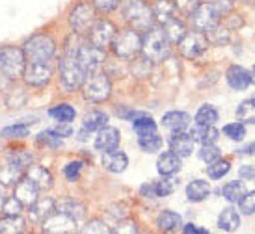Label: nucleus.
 Returning <instances> with one entry per match:
<instances>
[{"instance_id": "f257e3e1", "label": "nucleus", "mask_w": 255, "mask_h": 234, "mask_svg": "<svg viewBox=\"0 0 255 234\" xmlns=\"http://www.w3.org/2000/svg\"><path fill=\"white\" fill-rule=\"evenodd\" d=\"M80 36L73 32L71 36L65 41V52L62 62L58 65V73H60V85L62 89L67 93L75 91L78 87H82L86 80V73L82 71V67L77 60V50L80 47Z\"/></svg>"}, {"instance_id": "f03ea898", "label": "nucleus", "mask_w": 255, "mask_h": 234, "mask_svg": "<svg viewBox=\"0 0 255 234\" xmlns=\"http://www.w3.org/2000/svg\"><path fill=\"white\" fill-rule=\"evenodd\" d=\"M32 155L22 149H9L4 156V163L0 165V184L15 186L22 178L30 165H32Z\"/></svg>"}, {"instance_id": "7ed1b4c3", "label": "nucleus", "mask_w": 255, "mask_h": 234, "mask_svg": "<svg viewBox=\"0 0 255 234\" xmlns=\"http://www.w3.org/2000/svg\"><path fill=\"white\" fill-rule=\"evenodd\" d=\"M170 45L168 37L164 34L162 26H151L145 30V36L142 37V52L147 62L158 64L170 56Z\"/></svg>"}, {"instance_id": "20e7f679", "label": "nucleus", "mask_w": 255, "mask_h": 234, "mask_svg": "<svg viewBox=\"0 0 255 234\" xmlns=\"http://www.w3.org/2000/svg\"><path fill=\"white\" fill-rule=\"evenodd\" d=\"M22 52L26 56V62L49 64L56 56V41L49 34H36L22 45Z\"/></svg>"}, {"instance_id": "39448f33", "label": "nucleus", "mask_w": 255, "mask_h": 234, "mask_svg": "<svg viewBox=\"0 0 255 234\" xmlns=\"http://www.w3.org/2000/svg\"><path fill=\"white\" fill-rule=\"evenodd\" d=\"M123 15H125L128 24L134 30H138V32H145L155 22L153 7H149L142 0H130V2H127V6L123 9Z\"/></svg>"}, {"instance_id": "423d86ee", "label": "nucleus", "mask_w": 255, "mask_h": 234, "mask_svg": "<svg viewBox=\"0 0 255 234\" xmlns=\"http://www.w3.org/2000/svg\"><path fill=\"white\" fill-rule=\"evenodd\" d=\"M24 69H26V56H24L22 49H17V47L0 49V71L9 80L22 78Z\"/></svg>"}, {"instance_id": "0eeeda50", "label": "nucleus", "mask_w": 255, "mask_h": 234, "mask_svg": "<svg viewBox=\"0 0 255 234\" xmlns=\"http://www.w3.org/2000/svg\"><path fill=\"white\" fill-rule=\"evenodd\" d=\"M112 47H114V52L120 58L130 60V58L138 56L142 52V36L134 28L121 30L114 37Z\"/></svg>"}, {"instance_id": "6e6552de", "label": "nucleus", "mask_w": 255, "mask_h": 234, "mask_svg": "<svg viewBox=\"0 0 255 234\" xmlns=\"http://www.w3.org/2000/svg\"><path fill=\"white\" fill-rule=\"evenodd\" d=\"M82 91H84V97L92 102H105V100L110 99L112 95V84L105 73H92L88 75L82 84Z\"/></svg>"}, {"instance_id": "1a4fd4ad", "label": "nucleus", "mask_w": 255, "mask_h": 234, "mask_svg": "<svg viewBox=\"0 0 255 234\" xmlns=\"http://www.w3.org/2000/svg\"><path fill=\"white\" fill-rule=\"evenodd\" d=\"M105 58H107L105 49H99V47H95L90 41L88 43L82 41L77 50V60L78 64H80V67H82V71L86 73V77L92 75V73L99 71V67L105 62Z\"/></svg>"}, {"instance_id": "9d476101", "label": "nucleus", "mask_w": 255, "mask_h": 234, "mask_svg": "<svg viewBox=\"0 0 255 234\" xmlns=\"http://www.w3.org/2000/svg\"><path fill=\"white\" fill-rule=\"evenodd\" d=\"M177 45H179V52H181L186 60H194V58L201 56L207 50L209 39H207L205 34L199 32V30H192V32L186 30V34L181 37V41H179Z\"/></svg>"}, {"instance_id": "9b49d317", "label": "nucleus", "mask_w": 255, "mask_h": 234, "mask_svg": "<svg viewBox=\"0 0 255 234\" xmlns=\"http://www.w3.org/2000/svg\"><path fill=\"white\" fill-rule=\"evenodd\" d=\"M93 22H95V9L88 2H78L69 13V24L78 36L88 34L93 26Z\"/></svg>"}, {"instance_id": "f8f14e48", "label": "nucleus", "mask_w": 255, "mask_h": 234, "mask_svg": "<svg viewBox=\"0 0 255 234\" xmlns=\"http://www.w3.org/2000/svg\"><path fill=\"white\" fill-rule=\"evenodd\" d=\"M188 17L194 30H199V32H211L214 26H218L220 21V15L216 13L213 4H199Z\"/></svg>"}, {"instance_id": "ddd939ff", "label": "nucleus", "mask_w": 255, "mask_h": 234, "mask_svg": "<svg viewBox=\"0 0 255 234\" xmlns=\"http://www.w3.org/2000/svg\"><path fill=\"white\" fill-rule=\"evenodd\" d=\"M88 34H90V43H93L99 49H107L114 43L118 30L114 26V22H110L108 19H101V21L93 22V26Z\"/></svg>"}, {"instance_id": "4468645a", "label": "nucleus", "mask_w": 255, "mask_h": 234, "mask_svg": "<svg viewBox=\"0 0 255 234\" xmlns=\"http://www.w3.org/2000/svg\"><path fill=\"white\" fill-rule=\"evenodd\" d=\"M22 78L28 85L34 87H41L47 85L52 78V69L49 64H34V62H26V69L22 73Z\"/></svg>"}, {"instance_id": "2eb2a0df", "label": "nucleus", "mask_w": 255, "mask_h": 234, "mask_svg": "<svg viewBox=\"0 0 255 234\" xmlns=\"http://www.w3.org/2000/svg\"><path fill=\"white\" fill-rule=\"evenodd\" d=\"M77 220H73L69 218L67 214H62V212H54L50 214L47 220L43 221V231L45 233H73V231H77Z\"/></svg>"}, {"instance_id": "dca6fc26", "label": "nucleus", "mask_w": 255, "mask_h": 234, "mask_svg": "<svg viewBox=\"0 0 255 234\" xmlns=\"http://www.w3.org/2000/svg\"><path fill=\"white\" fill-rule=\"evenodd\" d=\"M120 140H121V134L118 128L114 127L101 128L97 138H95V149L101 151V153H108V151L112 149H118L120 147Z\"/></svg>"}, {"instance_id": "f3484780", "label": "nucleus", "mask_w": 255, "mask_h": 234, "mask_svg": "<svg viewBox=\"0 0 255 234\" xmlns=\"http://www.w3.org/2000/svg\"><path fill=\"white\" fill-rule=\"evenodd\" d=\"M56 212V203L50 197H37L30 205V220L34 223H43L50 214Z\"/></svg>"}, {"instance_id": "a211bd4d", "label": "nucleus", "mask_w": 255, "mask_h": 234, "mask_svg": "<svg viewBox=\"0 0 255 234\" xmlns=\"http://www.w3.org/2000/svg\"><path fill=\"white\" fill-rule=\"evenodd\" d=\"M170 149L171 153H175L179 158H184V156H190L192 151H194V138L186 132H171L170 136Z\"/></svg>"}, {"instance_id": "6ab92c4d", "label": "nucleus", "mask_w": 255, "mask_h": 234, "mask_svg": "<svg viewBox=\"0 0 255 234\" xmlns=\"http://www.w3.org/2000/svg\"><path fill=\"white\" fill-rule=\"evenodd\" d=\"M103 165L110 173H123L128 165V158L123 151L112 149L108 153H103Z\"/></svg>"}, {"instance_id": "aec40b11", "label": "nucleus", "mask_w": 255, "mask_h": 234, "mask_svg": "<svg viewBox=\"0 0 255 234\" xmlns=\"http://www.w3.org/2000/svg\"><path fill=\"white\" fill-rule=\"evenodd\" d=\"M227 84L231 85L233 89L237 91H244L250 84H252V77H250V73L244 69V67H239V65H231L229 69H227Z\"/></svg>"}, {"instance_id": "412c9836", "label": "nucleus", "mask_w": 255, "mask_h": 234, "mask_svg": "<svg viewBox=\"0 0 255 234\" xmlns=\"http://www.w3.org/2000/svg\"><path fill=\"white\" fill-rule=\"evenodd\" d=\"M37 193H39L37 186L34 184L28 177H22L21 180L15 184V197L19 199L22 205H26V206L32 205L37 199Z\"/></svg>"}, {"instance_id": "4be33fe9", "label": "nucleus", "mask_w": 255, "mask_h": 234, "mask_svg": "<svg viewBox=\"0 0 255 234\" xmlns=\"http://www.w3.org/2000/svg\"><path fill=\"white\" fill-rule=\"evenodd\" d=\"M181 169V158L175 153H164L158 156L156 160V171L162 175V177H171Z\"/></svg>"}, {"instance_id": "5701e85b", "label": "nucleus", "mask_w": 255, "mask_h": 234, "mask_svg": "<svg viewBox=\"0 0 255 234\" xmlns=\"http://www.w3.org/2000/svg\"><path fill=\"white\" fill-rule=\"evenodd\" d=\"M190 125V115L186 112H168L162 117V127L170 132H183Z\"/></svg>"}, {"instance_id": "b1692460", "label": "nucleus", "mask_w": 255, "mask_h": 234, "mask_svg": "<svg viewBox=\"0 0 255 234\" xmlns=\"http://www.w3.org/2000/svg\"><path fill=\"white\" fill-rule=\"evenodd\" d=\"M218 134L220 132L214 128V125H198V123H194V127L190 130V136L194 138V142H199L201 145L216 143Z\"/></svg>"}, {"instance_id": "393cba45", "label": "nucleus", "mask_w": 255, "mask_h": 234, "mask_svg": "<svg viewBox=\"0 0 255 234\" xmlns=\"http://www.w3.org/2000/svg\"><path fill=\"white\" fill-rule=\"evenodd\" d=\"M26 177L37 186L39 192L49 190L50 186H52V175L45 167H41V165H30L28 169H26Z\"/></svg>"}, {"instance_id": "a878e982", "label": "nucleus", "mask_w": 255, "mask_h": 234, "mask_svg": "<svg viewBox=\"0 0 255 234\" xmlns=\"http://www.w3.org/2000/svg\"><path fill=\"white\" fill-rule=\"evenodd\" d=\"M218 227L222 231H226V233H233V231L241 227V216H239V212L235 210L233 206H227V208L222 210L218 218Z\"/></svg>"}, {"instance_id": "bb28decb", "label": "nucleus", "mask_w": 255, "mask_h": 234, "mask_svg": "<svg viewBox=\"0 0 255 234\" xmlns=\"http://www.w3.org/2000/svg\"><path fill=\"white\" fill-rule=\"evenodd\" d=\"M211 195V186L207 180H201V178H196L192 180L190 184L186 186V197L188 201H194V203H199Z\"/></svg>"}, {"instance_id": "cd10ccee", "label": "nucleus", "mask_w": 255, "mask_h": 234, "mask_svg": "<svg viewBox=\"0 0 255 234\" xmlns=\"http://www.w3.org/2000/svg\"><path fill=\"white\" fill-rule=\"evenodd\" d=\"M132 128H134V132L138 134V138H143V136H151L156 132V123L153 121V117L147 114H140L136 115L134 119H132Z\"/></svg>"}, {"instance_id": "c85d7f7f", "label": "nucleus", "mask_w": 255, "mask_h": 234, "mask_svg": "<svg viewBox=\"0 0 255 234\" xmlns=\"http://www.w3.org/2000/svg\"><path fill=\"white\" fill-rule=\"evenodd\" d=\"M108 125V114L101 112V110H93L90 114L84 115V121H82V128H86L88 132H99L101 128H105Z\"/></svg>"}, {"instance_id": "c756f323", "label": "nucleus", "mask_w": 255, "mask_h": 234, "mask_svg": "<svg viewBox=\"0 0 255 234\" xmlns=\"http://www.w3.org/2000/svg\"><path fill=\"white\" fill-rule=\"evenodd\" d=\"M156 225L160 231H166V233H170V231H175L183 225V220H181V216L177 212H171V210H164V212L158 214V218H156Z\"/></svg>"}, {"instance_id": "7c9ffc66", "label": "nucleus", "mask_w": 255, "mask_h": 234, "mask_svg": "<svg viewBox=\"0 0 255 234\" xmlns=\"http://www.w3.org/2000/svg\"><path fill=\"white\" fill-rule=\"evenodd\" d=\"M162 28H164V34H166V37H168V41H170L171 45H177V43L181 41V37L186 34V26H184L179 19H175V17H173L171 21L164 22Z\"/></svg>"}, {"instance_id": "2f4dec72", "label": "nucleus", "mask_w": 255, "mask_h": 234, "mask_svg": "<svg viewBox=\"0 0 255 234\" xmlns=\"http://www.w3.org/2000/svg\"><path fill=\"white\" fill-rule=\"evenodd\" d=\"M153 13H155V19L160 24L171 21L175 17V4H171L170 0H156L155 7H153Z\"/></svg>"}, {"instance_id": "473e14b6", "label": "nucleus", "mask_w": 255, "mask_h": 234, "mask_svg": "<svg viewBox=\"0 0 255 234\" xmlns=\"http://www.w3.org/2000/svg\"><path fill=\"white\" fill-rule=\"evenodd\" d=\"M49 115L52 117V119H56L58 123H71V121H75L77 112H75V108H73L71 104H67V102H60V104L50 108Z\"/></svg>"}, {"instance_id": "72a5a7b5", "label": "nucleus", "mask_w": 255, "mask_h": 234, "mask_svg": "<svg viewBox=\"0 0 255 234\" xmlns=\"http://www.w3.org/2000/svg\"><path fill=\"white\" fill-rule=\"evenodd\" d=\"M24 231V220L21 216H4L0 220V233L4 234H15Z\"/></svg>"}, {"instance_id": "f704fd0d", "label": "nucleus", "mask_w": 255, "mask_h": 234, "mask_svg": "<svg viewBox=\"0 0 255 234\" xmlns=\"http://www.w3.org/2000/svg\"><path fill=\"white\" fill-rule=\"evenodd\" d=\"M56 210L62 214H67L69 218H73V220H77V221H80V218H84V214H86L84 205H80L77 201H64V203H60V205L56 206Z\"/></svg>"}, {"instance_id": "c9c22d12", "label": "nucleus", "mask_w": 255, "mask_h": 234, "mask_svg": "<svg viewBox=\"0 0 255 234\" xmlns=\"http://www.w3.org/2000/svg\"><path fill=\"white\" fill-rule=\"evenodd\" d=\"M244 193H246V188H244V182H241V180H233V182L224 186V190H222V195L229 203H239Z\"/></svg>"}, {"instance_id": "e433bc0d", "label": "nucleus", "mask_w": 255, "mask_h": 234, "mask_svg": "<svg viewBox=\"0 0 255 234\" xmlns=\"http://www.w3.org/2000/svg\"><path fill=\"white\" fill-rule=\"evenodd\" d=\"M237 117L241 123H248V125H255V99L244 100L239 110H237Z\"/></svg>"}, {"instance_id": "4c0bfd02", "label": "nucleus", "mask_w": 255, "mask_h": 234, "mask_svg": "<svg viewBox=\"0 0 255 234\" xmlns=\"http://www.w3.org/2000/svg\"><path fill=\"white\" fill-rule=\"evenodd\" d=\"M218 121V110L211 104H203L196 114V123L198 125H214Z\"/></svg>"}, {"instance_id": "58836bf2", "label": "nucleus", "mask_w": 255, "mask_h": 234, "mask_svg": "<svg viewBox=\"0 0 255 234\" xmlns=\"http://www.w3.org/2000/svg\"><path fill=\"white\" fill-rule=\"evenodd\" d=\"M138 145H140V149L143 153H156L162 147V138L156 132L151 136H143V138H138Z\"/></svg>"}, {"instance_id": "ea45409f", "label": "nucleus", "mask_w": 255, "mask_h": 234, "mask_svg": "<svg viewBox=\"0 0 255 234\" xmlns=\"http://www.w3.org/2000/svg\"><path fill=\"white\" fill-rule=\"evenodd\" d=\"M30 134V127L28 125H22V123H17V125H9V127L2 128L0 130V136L2 138H7V140H15V138H24V136Z\"/></svg>"}, {"instance_id": "a19ab883", "label": "nucleus", "mask_w": 255, "mask_h": 234, "mask_svg": "<svg viewBox=\"0 0 255 234\" xmlns=\"http://www.w3.org/2000/svg\"><path fill=\"white\" fill-rule=\"evenodd\" d=\"M229 169H231V163L227 162V160H216V162L209 163L207 175L213 178V180H218V178H222L224 175H227Z\"/></svg>"}, {"instance_id": "79ce46f5", "label": "nucleus", "mask_w": 255, "mask_h": 234, "mask_svg": "<svg viewBox=\"0 0 255 234\" xmlns=\"http://www.w3.org/2000/svg\"><path fill=\"white\" fill-rule=\"evenodd\" d=\"M22 206L24 205H22L21 201L13 195V197L4 199V203H2V206H0V210H2L4 216H21Z\"/></svg>"}, {"instance_id": "37998d69", "label": "nucleus", "mask_w": 255, "mask_h": 234, "mask_svg": "<svg viewBox=\"0 0 255 234\" xmlns=\"http://www.w3.org/2000/svg\"><path fill=\"white\" fill-rule=\"evenodd\" d=\"M224 134L229 138V140H233V142H241L242 138L246 136V128L242 123H231V125H226L224 127Z\"/></svg>"}, {"instance_id": "c03bdc74", "label": "nucleus", "mask_w": 255, "mask_h": 234, "mask_svg": "<svg viewBox=\"0 0 255 234\" xmlns=\"http://www.w3.org/2000/svg\"><path fill=\"white\" fill-rule=\"evenodd\" d=\"M37 142L49 145L50 149H56V147L62 145V138L50 128V130H45V132H41V134H37Z\"/></svg>"}, {"instance_id": "a18cd8bd", "label": "nucleus", "mask_w": 255, "mask_h": 234, "mask_svg": "<svg viewBox=\"0 0 255 234\" xmlns=\"http://www.w3.org/2000/svg\"><path fill=\"white\" fill-rule=\"evenodd\" d=\"M220 149L214 145V143H211V145H203L201 149H199V158L203 160V162L207 163H213L216 162V160H220Z\"/></svg>"}, {"instance_id": "49530a36", "label": "nucleus", "mask_w": 255, "mask_h": 234, "mask_svg": "<svg viewBox=\"0 0 255 234\" xmlns=\"http://www.w3.org/2000/svg\"><path fill=\"white\" fill-rule=\"evenodd\" d=\"M239 208H241V212L246 214V216H252V214L255 212V190L242 195V199L239 201Z\"/></svg>"}, {"instance_id": "de8ad7c7", "label": "nucleus", "mask_w": 255, "mask_h": 234, "mask_svg": "<svg viewBox=\"0 0 255 234\" xmlns=\"http://www.w3.org/2000/svg\"><path fill=\"white\" fill-rule=\"evenodd\" d=\"M175 186H177V182H175L173 178H164V180H160V182H155L156 197H166V195L173 193Z\"/></svg>"}, {"instance_id": "09e8293b", "label": "nucleus", "mask_w": 255, "mask_h": 234, "mask_svg": "<svg viewBox=\"0 0 255 234\" xmlns=\"http://www.w3.org/2000/svg\"><path fill=\"white\" fill-rule=\"evenodd\" d=\"M82 167H84V162H80V160H77V162H69L67 165L64 167V175L67 180H71V182H75V180H78V177H80V171H82Z\"/></svg>"}, {"instance_id": "8fccbe9b", "label": "nucleus", "mask_w": 255, "mask_h": 234, "mask_svg": "<svg viewBox=\"0 0 255 234\" xmlns=\"http://www.w3.org/2000/svg\"><path fill=\"white\" fill-rule=\"evenodd\" d=\"M209 36L211 37H207V39L214 41L216 45H224V43L229 41V30L222 28V26H214V28L209 32Z\"/></svg>"}, {"instance_id": "3c124183", "label": "nucleus", "mask_w": 255, "mask_h": 234, "mask_svg": "<svg viewBox=\"0 0 255 234\" xmlns=\"http://www.w3.org/2000/svg\"><path fill=\"white\" fill-rule=\"evenodd\" d=\"M82 233H99V234H105V233H112L110 229L105 225V221L101 220H92L86 223V227H82Z\"/></svg>"}, {"instance_id": "603ef678", "label": "nucleus", "mask_w": 255, "mask_h": 234, "mask_svg": "<svg viewBox=\"0 0 255 234\" xmlns=\"http://www.w3.org/2000/svg\"><path fill=\"white\" fill-rule=\"evenodd\" d=\"M121 0H93V7L101 13H110L120 6Z\"/></svg>"}, {"instance_id": "864d4df0", "label": "nucleus", "mask_w": 255, "mask_h": 234, "mask_svg": "<svg viewBox=\"0 0 255 234\" xmlns=\"http://www.w3.org/2000/svg\"><path fill=\"white\" fill-rule=\"evenodd\" d=\"M199 4H201V0H175V9H179L184 15H190Z\"/></svg>"}, {"instance_id": "5fc2aeb1", "label": "nucleus", "mask_w": 255, "mask_h": 234, "mask_svg": "<svg viewBox=\"0 0 255 234\" xmlns=\"http://www.w3.org/2000/svg\"><path fill=\"white\" fill-rule=\"evenodd\" d=\"M211 4H213V7L216 9V13H218L220 17H224V15H227L229 11H231L233 0H214V2H211Z\"/></svg>"}, {"instance_id": "6e6d98bb", "label": "nucleus", "mask_w": 255, "mask_h": 234, "mask_svg": "<svg viewBox=\"0 0 255 234\" xmlns=\"http://www.w3.org/2000/svg\"><path fill=\"white\" fill-rule=\"evenodd\" d=\"M112 233H128V234H134L138 233V227H136L134 221H120L118 227L114 229Z\"/></svg>"}, {"instance_id": "4d7b16f0", "label": "nucleus", "mask_w": 255, "mask_h": 234, "mask_svg": "<svg viewBox=\"0 0 255 234\" xmlns=\"http://www.w3.org/2000/svg\"><path fill=\"white\" fill-rule=\"evenodd\" d=\"M52 130H54L60 138H69V136L73 134V128H71V125H69V123H60V125H58V127H54Z\"/></svg>"}, {"instance_id": "13d9d810", "label": "nucleus", "mask_w": 255, "mask_h": 234, "mask_svg": "<svg viewBox=\"0 0 255 234\" xmlns=\"http://www.w3.org/2000/svg\"><path fill=\"white\" fill-rule=\"evenodd\" d=\"M140 193H142L143 197H156L155 184H143L142 188H140Z\"/></svg>"}, {"instance_id": "bf43d9fd", "label": "nucleus", "mask_w": 255, "mask_h": 234, "mask_svg": "<svg viewBox=\"0 0 255 234\" xmlns=\"http://www.w3.org/2000/svg\"><path fill=\"white\" fill-rule=\"evenodd\" d=\"M239 175H241V178H254V169L252 167H248V165H244L241 171H239Z\"/></svg>"}, {"instance_id": "052dcab7", "label": "nucleus", "mask_w": 255, "mask_h": 234, "mask_svg": "<svg viewBox=\"0 0 255 234\" xmlns=\"http://www.w3.org/2000/svg\"><path fill=\"white\" fill-rule=\"evenodd\" d=\"M183 231H184V233H186V234H190V233H201V234H205V233H207L205 229L194 227V225H192V223H188V225H186V227H184Z\"/></svg>"}, {"instance_id": "680f3d73", "label": "nucleus", "mask_w": 255, "mask_h": 234, "mask_svg": "<svg viewBox=\"0 0 255 234\" xmlns=\"http://www.w3.org/2000/svg\"><path fill=\"white\" fill-rule=\"evenodd\" d=\"M241 155H246V156L255 155V143H250V145H246V147H242Z\"/></svg>"}, {"instance_id": "e2e57ef3", "label": "nucleus", "mask_w": 255, "mask_h": 234, "mask_svg": "<svg viewBox=\"0 0 255 234\" xmlns=\"http://www.w3.org/2000/svg\"><path fill=\"white\" fill-rule=\"evenodd\" d=\"M250 77H252V82L255 84V67H254V71H252V75H250Z\"/></svg>"}, {"instance_id": "0e129e2a", "label": "nucleus", "mask_w": 255, "mask_h": 234, "mask_svg": "<svg viewBox=\"0 0 255 234\" xmlns=\"http://www.w3.org/2000/svg\"><path fill=\"white\" fill-rule=\"evenodd\" d=\"M2 203H4V195H2V190H0V206H2Z\"/></svg>"}, {"instance_id": "69168bd1", "label": "nucleus", "mask_w": 255, "mask_h": 234, "mask_svg": "<svg viewBox=\"0 0 255 234\" xmlns=\"http://www.w3.org/2000/svg\"><path fill=\"white\" fill-rule=\"evenodd\" d=\"M254 177H255V175H254Z\"/></svg>"}]
</instances>
